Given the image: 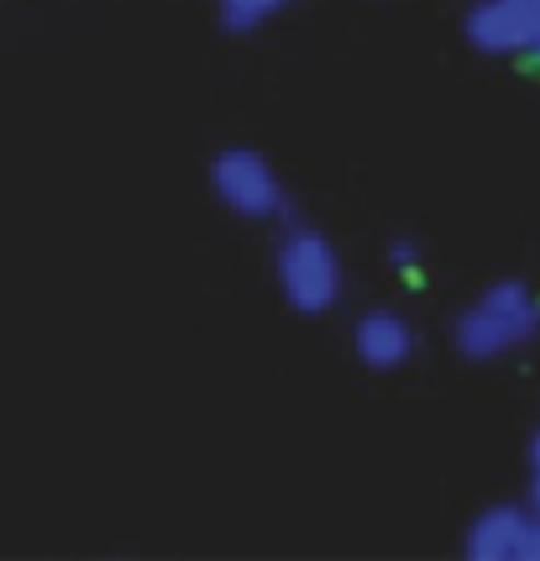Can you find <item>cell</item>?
Returning a JSON list of instances; mask_svg holds the SVG:
<instances>
[{"mask_svg":"<svg viewBox=\"0 0 540 561\" xmlns=\"http://www.w3.org/2000/svg\"><path fill=\"white\" fill-rule=\"evenodd\" d=\"M540 336V294L525 278H498L451 320V346L467 363H498Z\"/></svg>","mask_w":540,"mask_h":561,"instance_id":"cell-1","label":"cell"},{"mask_svg":"<svg viewBox=\"0 0 540 561\" xmlns=\"http://www.w3.org/2000/svg\"><path fill=\"white\" fill-rule=\"evenodd\" d=\"M273 278H278V294L295 316H331L346 294V273H342V252L336 242L320 231V226H284V237L273 247Z\"/></svg>","mask_w":540,"mask_h":561,"instance_id":"cell-2","label":"cell"},{"mask_svg":"<svg viewBox=\"0 0 540 561\" xmlns=\"http://www.w3.org/2000/svg\"><path fill=\"white\" fill-rule=\"evenodd\" d=\"M210 190L231 216L257 220V226L289 216V190L257 147H221L210 158Z\"/></svg>","mask_w":540,"mask_h":561,"instance_id":"cell-3","label":"cell"},{"mask_svg":"<svg viewBox=\"0 0 540 561\" xmlns=\"http://www.w3.org/2000/svg\"><path fill=\"white\" fill-rule=\"evenodd\" d=\"M525 22V58H540V0H509Z\"/></svg>","mask_w":540,"mask_h":561,"instance_id":"cell-9","label":"cell"},{"mask_svg":"<svg viewBox=\"0 0 540 561\" xmlns=\"http://www.w3.org/2000/svg\"><path fill=\"white\" fill-rule=\"evenodd\" d=\"M462 37L483 58H525V22L509 0H478L462 16Z\"/></svg>","mask_w":540,"mask_h":561,"instance_id":"cell-5","label":"cell"},{"mask_svg":"<svg viewBox=\"0 0 540 561\" xmlns=\"http://www.w3.org/2000/svg\"><path fill=\"white\" fill-rule=\"evenodd\" d=\"M295 0H216V22L231 32V37H252L263 32L273 16H284Z\"/></svg>","mask_w":540,"mask_h":561,"instance_id":"cell-7","label":"cell"},{"mask_svg":"<svg viewBox=\"0 0 540 561\" xmlns=\"http://www.w3.org/2000/svg\"><path fill=\"white\" fill-rule=\"evenodd\" d=\"M525 525H530V510H519V504H489V510L467 525L462 551L472 561H519Z\"/></svg>","mask_w":540,"mask_h":561,"instance_id":"cell-6","label":"cell"},{"mask_svg":"<svg viewBox=\"0 0 540 561\" xmlns=\"http://www.w3.org/2000/svg\"><path fill=\"white\" fill-rule=\"evenodd\" d=\"M530 510L540 514V431L530 436Z\"/></svg>","mask_w":540,"mask_h":561,"instance_id":"cell-11","label":"cell"},{"mask_svg":"<svg viewBox=\"0 0 540 561\" xmlns=\"http://www.w3.org/2000/svg\"><path fill=\"white\" fill-rule=\"evenodd\" d=\"M420 257H425V252H420L415 237H393V242L383 247V263H389L393 273H415V268H420Z\"/></svg>","mask_w":540,"mask_h":561,"instance_id":"cell-8","label":"cell"},{"mask_svg":"<svg viewBox=\"0 0 540 561\" xmlns=\"http://www.w3.org/2000/svg\"><path fill=\"white\" fill-rule=\"evenodd\" d=\"M519 561H540V514L530 510V525H525V540H519Z\"/></svg>","mask_w":540,"mask_h":561,"instance_id":"cell-10","label":"cell"},{"mask_svg":"<svg viewBox=\"0 0 540 561\" xmlns=\"http://www.w3.org/2000/svg\"><path fill=\"white\" fill-rule=\"evenodd\" d=\"M415 325L399 316V310H363V316L352 320V352H357V363L368 367V373H399V367H410L415 357Z\"/></svg>","mask_w":540,"mask_h":561,"instance_id":"cell-4","label":"cell"}]
</instances>
